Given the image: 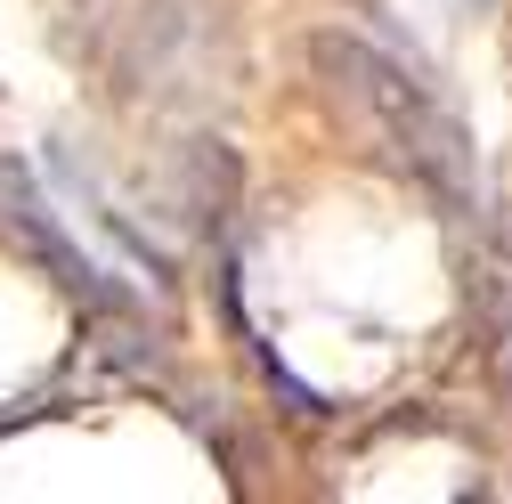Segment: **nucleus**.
I'll use <instances>...</instances> for the list:
<instances>
[{"mask_svg": "<svg viewBox=\"0 0 512 504\" xmlns=\"http://www.w3.org/2000/svg\"><path fill=\"white\" fill-rule=\"evenodd\" d=\"M309 74H317V98L334 106V122H342L374 163H391L399 179L431 187L447 212H464V204L480 196L464 122L447 114V106L399 66V57H382V49L358 41V33H317V41H309Z\"/></svg>", "mask_w": 512, "mask_h": 504, "instance_id": "nucleus-1", "label": "nucleus"}, {"mask_svg": "<svg viewBox=\"0 0 512 504\" xmlns=\"http://www.w3.org/2000/svg\"><path fill=\"white\" fill-rule=\"evenodd\" d=\"M187 212H196L204 236L228 228V212H236V155H228L220 139H196V147H187Z\"/></svg>", "mask_w": 512, "mask_h": 504, "instance_id": "nucleus-4", "label": "nucleus"}, {"mask_svg": "<svg viewBox=\"0 0 512 504\" xmlns=\"http://www.w3.org/2000/svg\"><path fill=\"white\" fill-rule=\"evenodd\" d=\"M220 17L212 0H147L131 17V49H122V82L139 98L171 106V98H204L212 90V49H220Z\"/></svg>", "mask_w": 512, "mask_h": 504, "instance_id": "nucleus-2", "label": "nucleus"}, {"mask_svg": "<svg viewBox=\"0 0 512 504\" xmlns=\"http://www.w3.org/2000/svg\"><path fill=\"white\" fill-rule=\"evenodd\" d=\"M0 228H9V236H17V244H25V252H33V261H41L57 285H66V293H82V301H114V285L98 277V261L66 236V220L41 204L33 171H25V163H9V155H0Z\"/></svg>", "mask_w": 512, "mask_h": 504, "instance_id": "nucleus-3", "label": "nucleus"}]
</instances>
